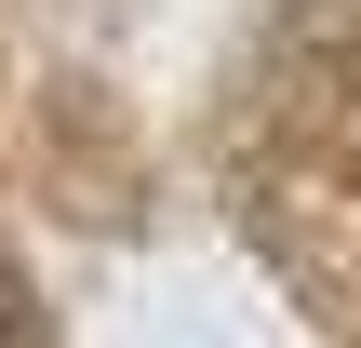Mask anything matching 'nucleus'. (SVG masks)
I'll use <instances>...</instances> for the list:
<instances>
[{
	"label": "nucleus",
	"mask_w": 361,
	"mask_h": 348,
	"mask_svg": "<svg viewBox=\"0 0 361 348\" xmlns=\"http://www.w3.org/2000/svg\"><path fill=\"white\" fill-rule=\"evenodd\" d=\"M0 348H27V295H13V268H0Z\"/></svg>",
	"instance_id": "1"
}]
</instances>
